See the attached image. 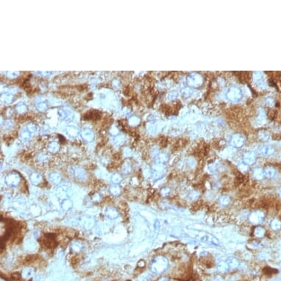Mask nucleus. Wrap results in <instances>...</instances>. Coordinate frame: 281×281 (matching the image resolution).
<instances>
[{"instance_id": "nucleus-2", "label": "nucleus", "mask_w": 281, "mask_h": 281, "mask_svg": "<svg viewBox=\"0 0 281 281\" xmlns=\"http://www.w3.org/2000/svg\"><path fill=\"white\" fill-rule=\"evenodd\" d=\"M20 277H21V276H20V274H18V273H15V274H12V278L14 280H18Z\"/></svg>"}, {"instance_id": "nucleus-1", "label": "nucleus", "mask_w": 281, "mask_h": 281, "mask_svg": "<svg viewBox=\"0 0 281 281\" xmlns=\"http://www.w3.org/2000/svg\"><path fill=\"white\" fill-rule=\"evenodd\" d=\"M100 116H101V115H100V112L94 110V111L88 112L86 115H84V119L87 120H89V119L96 120V119H100Z\"/></svg>"}]
</instances>
